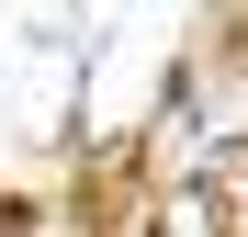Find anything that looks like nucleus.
<instances>
[{
  "instance_id": "1",
  "label": "nucleus",
  "mask_w": 248,
  "mask_h": 237,
  "mask_svg": "<svg viewBox=\"0 0 248 237\" xmlns=\"http://www.w3.org/2000/svg\"><path fill=\"white\" fill-rule=\"evenodd\" d=\"M147 226H170V237H226V226H248V204L203 170V181H181V192H158V215Z\"/></svg>"
},
{
  "instance_id": "2",
  "label": "nucleus",
  "mask_w": 248,
  "mask_h": 237,
  "mask_svg": "<svg viewBox=\"0 0 248 237\" xmlns=\"http://www.w3.org/2000/svg\"><path fill=\"white\" fill-rule=\"evenodd\" d=\"M215 181H226L237 204H248V147H226V158H215Z\"/></svg>"
}]
</instances>
